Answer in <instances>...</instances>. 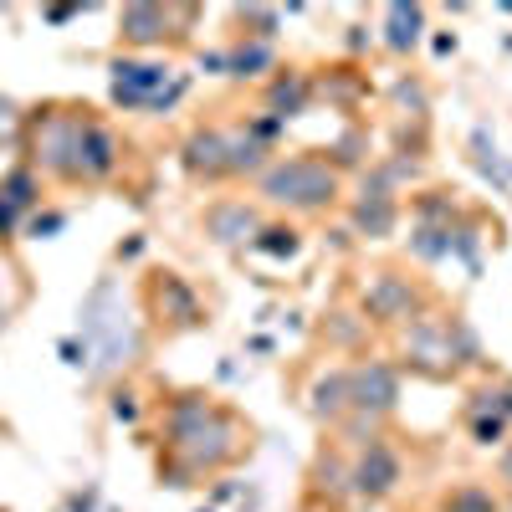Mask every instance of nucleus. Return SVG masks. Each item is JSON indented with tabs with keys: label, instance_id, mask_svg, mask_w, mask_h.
<instances>
[{
	"label": "nucleus",
	"instance_id": "f257e3e1",
	"mask_svg": "<svg viewBox=\"0 0 512 512\" xmlns=\"http://www.w3.org/2000/svg\"><path fill=\"white\" fill-rule=\"evenodd\" d=\"M267 195L292 200V205H323V200H333V175L313 159H287L267 175Z\"/></svg>",
	"mask_w": 512,
	"mask_h": 512
},
{
	"label": "nucleus",
	"instance_id": "f03ea898",
	"mask_svg": "<svg viewBox=\"0 0 512 512\" xmlns=\"http://www.w3.org/2000/svg\"><path fill=\"white\" fill-rule=\"evenodd\" d=\"M395 482H400V461L384 451V446H369L364 461L354 466V492H359V497H384Z\"/></svg>",
	"mask_w": 512,
	"mask_h": 512
},
{
	"label": "nucleus",
	"instance_id": "7ed1b4c3",
	"mask_svg": "<svg viewBox=\"0 0 512 512\" xmlns=\"http://www.w3.org/2000/svg\"><path fill=\"white\" fill-rule=\"evenodd\" d=\"M349 400H354L359 410H390V405H395V374L379 369V364L349 374Z\"/></svg>",
	"mask_w": 512,
	"mask_h": 512
},
{
	"label": "nucleus",
	"instance_id": "20e7f679",
	"mask_svg": "<svg viewBox=\"0 0 512 512\" xmlns=\"http://www.w3.org/2000/svg\"><path fill=\"white\" fill-rule=\"evenodd\" d=\"M205 221H210V231H216L221 241H241V236H246V231L256 226L246 205H216V210H210Z\"/></svg>",
	"mask_w": 512,
	"mask_h": 512
},
{
	"label": "nucleus",
	"instance_id": "39448f33",
	"mask_svg": "<svg viewBox=\"0 0 512 512\" xmlns=\"http://www.w3.org/2000/svg\"><path fill=\"white\" fill-rule=\"evenodd\" d=\"M159 26H164V11H154V6H128L123 11V31L134 41H159L164 36Z\"/></svg>",
	"mask_w": 512,
	"mask_h": 512
},
{
	"label": "nucleus",
	"instance_id": "423d86ee",
	"mask_svg": "<svg viewBox=\"0 0 512 512\" xmlns=\"http://www.w3.org/2000/svg\"><path fill=\"white\" fill-rule=\"evenodd\" d=\"M221 154H226V139H221V134H200V139L190 144V164H195V169H210V175H216V169H226Z\"/></svg>",
	"mask_w": 512,
	"mask_h": 512
},
{
	"label": "nucleus",
	"instance_id": "0eeeda50",
	"mask_svg": "<svg viewBox=\"0 0 512 512\" xmlns=\"http://www.w3.org/2000/svg\"><path fill=\"white\" fill-rule=\"evenodd\" d=\"M446 512H497V507H492V497L482 487H461V492H451Z\"/></svg>",
	"mask_w": 512,
	"mask_h": 512
},
{
	"label": "nucleus",
	"instance_id": "6e6552de",
	"mask_svg": "<svg viewBox=\"0 0 512 512\" xmlns=\"http://www.w3.org/2000/svg\"><path fill=\"white\" fill-rule=\"evenodd\" d=\"M507 512H512V502H507Z\"/></svg>",
	"mask_w": 512,
	"mask_h": 512
}]
</instances>
